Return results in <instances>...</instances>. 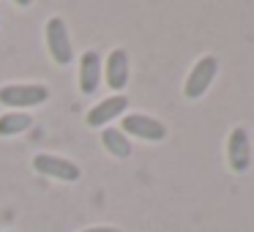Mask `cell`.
Listing matches in <instances>:
<instances>
[{
	"mask_svg": "<svg viewBox=\"0 0 254 232\" xmlns=\"http://www.w3.org/2000/svg\"><path fill=\"white\" fill-rule=\"evenodd\" d=\"M33 167L41 172V175H50V177H58V180H77L79 177V167L68 159H58V156H50V153H39L33 159Z\"/></svg>",
	"mask_w": 254,
	"mask_h": 232,
	"instance_id": "6",
	"label": "cell"
},
{
	"mask_svg": "<svg viewBox=\"0 0 254 232\" xmlns=\"http://www.w3.org/2000/svg\"><path fill=\"white\" fill-rule=\"evenodd\" d=\"M216 74H219V60H216L213 55L199 58V60L194 63V68L189 71L186 88H183L186 99H199V96H205V93H208V88L213 85Z\"/></svg>",
	"mask_w": 254,
	"mask_h": 232,
	"instance_id": "1",
	"label": "cell"
},
{
	"mask_svg": "<svg viewBox=\"0 0 254 232\" xmlns=\"http://www.w3.org/2000/svg\"><path fill=\"white\" fill-rule=\"evenodd\" d=\"M126 107H128L126 96H121V93L110 96V99L99 101V104L88 112V123H90V126H104V123L115 120L118 115H123V112H126Z\"/></svg>",
	"mask_w": 254,
	"mask_h": 232,
	"instance_id": "8",
	"label": "cell"
},
{
	"mask_svg": "<svg viewBox=\"0 0 254 232\" xmlns=\"http://www.w3.org/2000/svg\"><path fill=\"white\" fill-rule=\"evenodd\" d=\"M227 159H230V170L243 175L249 170V161H252V148H249V134L246 128H232L230 139H227Z\"/></svg>",
	"mask_w": 254,
	"mask_h": 232,
	"instance_id": "4",
	"label": "cell"
},
{
	"mask_svg": "<svg viewBox=\"0 0 254 232\" xmlns=\"http://www.w3.org/2000/svg\"><path fill=\"white\" fill-rule=\"evenodd\" d=\"M30 123L33 120L25 112H6V115H0V137H14L19 131H28Z\"/></svg>",
	"mask_w": 254,
	"mask_h": 232,
	"instance_id": "11",
	"label": "cell"
},
{
	"mask_svg": "<svg viewBox=\"0 0 254 232\" xmlns=\"http://www.w3.org/2000/svg\"><path fill=\"white\" fill-rule=\"evenodd\" d=\"M128 82V55L126 50H112L107 58V85L112 90H123Z\"/></svg>",
	"mask_w": 254,
	"mask_h": 232,
	"instance_id": "9",
	"label": "cell"
},
{
	"mask_svg": "<svg viewBox=\"0 0 254 232\" xmlns=\"http://www.w3.org/2000/svg\"><path fill=\"white\" fill-rule=\"evenodd\" d=\"M50 99L44 85H6L0 88V104L6 107H36Z\"/></svg>",
	"mask_w": 254,
	"mask_h": 232,
	"instance_id": "2",
	"label": "cell"
},
{
	"mask_svg": "<svg viewBox=\"0 0 254 232\" xmlns=\"http://www.w3.org/2000/svg\"><path fill=\"white\" fill-rule=\"evenodd\" d=\"M101 142H104V148L110 150L112 156H118V159H128V156H131V145H128L126 134H123L121 128H104Z\"/></svg>",
	"mask_w": 254,
	"mask_h": 232,
	"instance_id": "10",
	"label": "cell"
},
{
	"mask_svg": "<svg viewBox=\"0 0 254 232\" xmlns=\"http://www.w3.org/2000/svg\"><path fill=\"white\" fill-rule=\"evenodd\" d=\"M82 232H121L115 227H90V230H82Z\"/></svg>",
	"mask_w": 254,
	"mask_h": 232,
	"instance_id": "12",
	"label": "cell"
},
{
	"mask_svg": "<svg viewBox=\"0 0 254 232\" xmlns=\"http://www.w3.org/2000/svg\"><path fill=\"white\" fill-rule=\"evenodd\" d=\"M123 134H134L139 139H150V142H159L167 137V128L161 126L156 117L150 115H126L123 117Z\"/></svg>",
	"mask_w": 254,
	"mask_h": 232,
	"instance_id": "5",
	"label": "cell"
},
{
	"mask_svg": "<svg viewBox=\"0 0 254 232\" xmlns=\"http://www.w3.org/2000/svg\"><path fill=\"white\" fill-rule=\"evenodd\" d=\"M99 79H101V58H99V52L88 50L79 58V90L85 96L96 93L99 90Z\"/></svg>",
	"mask_w": 254,
	"mask_h": 232,
	"instance_id": "7",
	"label": "cell"
},
{
	"mask_svg": "<svg viewBox=\"0 0 254 232\" xmlns=\"http://www.w3.org/2000/svg\"><path fill=\"white\" fill-rule=\"evenodd\" d=\"M47 50H50L52 60L61 66L71 63V39H68V28L61 17H52L47 22Z\"/></svg>",
	"mask_w": 254,
	"mask_h": 232,
	"instance_id": "3",
	"label": "cell"
}]
</instances>
